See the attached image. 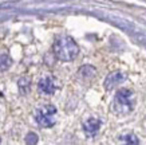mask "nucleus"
Here are the masks:
<instances>
[{"instance_id":"nucleus-1","label":"nucleus","mask_w":146,"mask_h":145,"mask_svg":"<svg viewBox=\"0 0 146 145\" xmlns=\"http://www.w3.org/2000/svg\"><path fill=\"white\" fill-rule=\"evenodd\" d=\"M54 54L59 61L71 62L79 54V47L71 36H59L54 43Z\"/></svg>"},{"instance_id":"nucleus-2","label":"nucleus","mask_w":146,"mask_h":145,"mask_svg":"<svg viewBox=\"0 0 146 145\" xmlns=\"http://www.w3.org/2000/svg\"><path fill=\"white\" fill-rule=\"evenodd\" d=\"M134 108V93L130 89H119L114 97V109L119 114H127Z\"/></svg>"},{"instance_id":"nucleus-3","label":"nucleus","mask_w":146,"mask_h":145,"mask_svg":"<svg viewBox=\"0 0 146 145\" xmlns=\"http://www.w3.org/2000/svg\"><path fill=\"white\" fill-rule=\"evenodd\" d=\"M56 108L54 105H43L36 110V122L43 128H51L56 122Z\"/></svg>"},{"instance_id":"nucleus-4","label":"nucleus","mask_w":146,"mask_h":145,"mask_svg":"<svg viewBox=\"0 0 146 145\" xmlns=\"http://www.w3.org/2000/svg\"><path fill=\"white\" fill-rule=\"evenodd\" d=\"M38 90L39 93L44 96H52L54 93L58 90V81L54 77H44L39 81L38 84Z\"/></svg>"},{"instance_id":"nucleus-5","label":"nucleus","mask_w":146,"mask_h":145,"mask_svg":"<svg viewBox=\"0 0 146 145\" xmlns=\"http://www.w3.org/2000/svg\"><path fill=\"white\" fill-rule=\"evenodd\" d=\"M125 79H126V74L121 73V71L111 73V74H109V77L105 79V88H106L107 90H111V89L115 88L117 85L122 84Z\"/></svg>"},{"instance_id":"nucleus-6","label":"nucleus","mask_w":146,"mask_h":145,"mask_svg":"<svg viewBox=\"0 0 146 145\" xmlns=\"http://www.w3.org/2000/svg\"><path fill=\"white\" fill-rule=\"evenodd\" d=\"M101 125H102L101 120H98V118H89L86 122L83 124V130H84V133H86L87 136L93 137V136H95V134L99 132Z\"/></svg>"},{"instance_id":"nucleus-7","label":"nucleus","mask_w":146,"mask_h":145,"mask_svg":"<svg viewBox=\"0 0 146 145\" xmlns=\"http://www.w3.org/2000/svg\"><path fill=\"white\" fill-rule=\"evenodd\" d=\"M95 73H97V70H95V67H93V66H83V67H80L79 71H78L79 77H82V78H84V79L93 78L94 75H95Z\"/></svg>"},{"instance_id":"nucleus-8","label":"nucleus","mask_w":146,"mask_h":145,"mask_svg":"<svg viewBox=\"0 0 146 145\" xmlns=\"http://www.w3.org/2000/svg\"><path fill=\"white\" fill-rule=\"evenodd\" d=\"M18 85H19V90H20V93H22L23 96L28 94L30 89H31V82H30V79H28V78H22V79H19Z\"/></svg>"},{"instance_id":"nucleus-9","label":"nucleus","mask_w":146,"mask_h":145,"mask_svg":"<svg viewBox=\"0 0 146 145\" xmlns=\"http://www.w3.org/2000/svg\"><path fill=\"white\" fill-rule=\"evenodd\" d=\"M12 65V59L8 55H1L0 57V70H7L9 66Z\"/></svg>"},{"instance_id":"nucleus-10","label":"nucleus","mask_w":146,"mask_h":145,"mask_svg":"<svg viewBox=\"0 0 146 145\" xmlns=\"http://www.w3.org/2000/svg\"><path fill=\"white\" fill-rule=\"evenodd\" d=\"M121 141H125V142H127V144H138L139 141H138V138L134 134H131V133H127V134H123V136L119 137Z\"/></svg>"},{"instance_id":"nucleus-11","label":"nucleus","mask_w":146,"mask_h":145,"mask_svg":"<svg viewBox=\"0 0 146 145\" xmlns=\"http://www.w3.org/2000/svg\"><path fill=\"white\" fill-rule=\"evenodd\" d=\"M26 142H27V144H30V145L36 144V142H38V134H36V133H34V132L28 133V134L26 136Z\"/></svg>"},{"instance_id":"nucleus-12","label":"nucleus","mask_w":146,"mask_h":145,"mask_svg":"<svg viewBox=\"0 0 146 145\" xmlns=\"http://www.w3.org/2000/svg\"><path fill=\"white\" fill-rule=\"evenodd\" d=\"M0 142H1V138H0Z\"/></svg>"}]
</instances>
